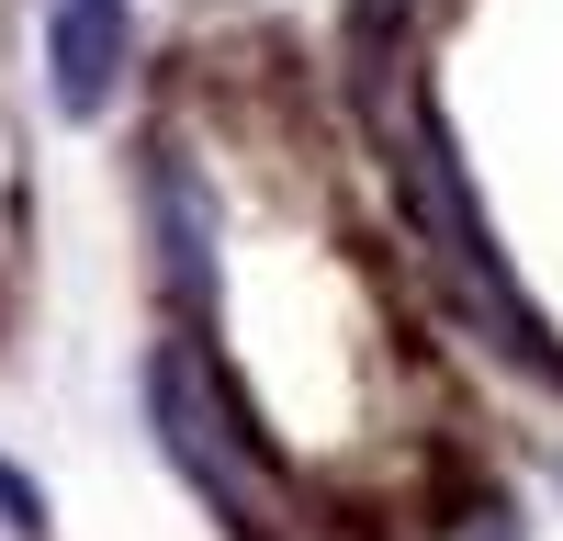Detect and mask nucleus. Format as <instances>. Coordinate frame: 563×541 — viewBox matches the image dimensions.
<instances>
[{"mask_svg": "<svg viewBox=\"0 0 563 541\" xmlns=\"http://www.w3.org/2000/svg\"><path fill=\"white\" fill-rule=\"evenodd\" d=\"M147 406H158V429H169V451H180V463H192V474L225 496V508H249V463L225 451V418L203 406L192 361H158V373H147Z\"/></svg>", "mask_w": 563, "mask_h": 541, "instance_id": "obj_1", "label": "nucleus"}, {"mask_svg": "<svg viewBox=\"0 0 563 541\" xmlns=\"http://www.w3.org/2000/svg\"><path fill=\"white\" fill-rule=\"evenodd\" d=\"M113 68H124V0H57V90L102 102Z\"/></svg>", "mask_w": 563, "mask_h": 541, "instance_id": "obj_2", "label": "nucleus"}, {"mask_svg": "<svg viewBox=\"0 0 563 541\" xmlns=\"http://www.w3.org/2000/svg\"><path fill=\"white\" fill-rule=\"evenodd\" d=\"M474 541H519V530H507V519H485V530H474Z\"/></svg>", "mask_w": 563, "mask_h": 541, "instance_id": "obj_3", "label": "nucleus"}]
</instances>
